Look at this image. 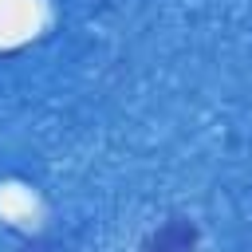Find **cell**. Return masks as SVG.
<instances>
[{
	"mask_svg": "<svg viewBox=\"0 0 252 252\" xmlns=\"http://www.w3.org/2000/svg\"><path fill=\"white\" fill-rule=\"evenodd\" d=\"M197 224L189 220V217H169V220H161L142 244H138V252H193L197 248Z\"/></svg>",
	"mask_w": 252,
	"mask_h": 252,
	"instance_id": "1",
	"label": "cell"
}]
</instances>
